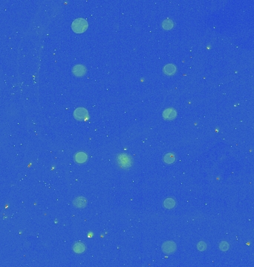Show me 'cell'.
<instances>
[{"instance_id": "obj_8", "label": "cell", "mask_w": 254, "mask_h": 267, "mask_svg": "<svg viewBox=\"0 0 254 267\" xmlns=\"http://www.w3.org/2000/svg\"><path fill=\"white\" fill-rule=\"evenodd\" d=\"M86 204H87L86 200L85 199L84 197H80L76 198V199L73 201V204L78 208L85 207V206H86Z\"/></svg>"}, {"instance_id": "obj_14", "label": "cell", "mask_w": 254, "mask_h": 267, "mask_svg": "<svg viewBox=\"0 0 254 267\" xmlns=\"http://www.w3.org/2000/svg\"><path fill=\"white\" fill-rule=\"evenodd\" d=\"M206 246L204 242H199V244H198V249H199V250H200V251H204V250L206 249Z\"/></svg>"}, {"instance_id": "obj_10", "label": "cell", "mask_w": 254, "mask_h": 267, "mask_svg": "<svg viewBox=\"0 0 254 267\" xmlns=\"http://www.w3.org/2000/svg\"><path fill=\"white\" fill-rule=\"evenodd\" d=\"M163 206L167 209H173L175 206V201L172 198H167L163 202Z\"/></svg>"}, {"instance_id": "obj_7", "label": "cell", "mask_w": 254, "mask_h": 267, "mask_svg": "<svg viewBox=\"0 0 254 267\" xmlns=\"http://www.w3.org/2000/svg\"><path fill=\"white\" fill-rule=\"evenodd\" d=\"M74 159L78 163H83L87 160V155L84 152H78L75 155Z\"/></svg>"}, {"instance_id": "obj_6", "label": "cell", "mask_w": 254, "mask_h": 267, "mask_svg": "<svg viewBox=\"0 0 254 267\" xmlns=\"http://www.w3.org/2000/svg\"><path fill=\"white\" fill-rule=\"evenodd\" d=\"M163 117L166 119H173L176 117V111L173 109H166L163 112Z\"/></svg>"}, {"instance_id": "obj_11", "label": "cell", "mask_w": 254, "mask_h": 267, "mask_svg": "<svg viewBox=\"0 0 254 267\" xmlns=\"http://www.w3.org/2000/svg\"><path fill=\"white\" fill-rule=\"evenodd\" d=\"M163 159H164L165 163H167V164H171V163H173V162L175 161V157L173 154L170 153V154H167V155L164 156V158Z\"/></svg>"}, {"instance_id": "obj_4", "label": "cell", "mask_w": 254, "mask_h": 267, "mask_svg": "<svg viewBox=\"0 0 254 267\" xmlns=\"http://www.w3.org/2000/svg\"><path fill=\"white\" fill-rule=\"evenodd\" d=\"M118 162L124 168H129L131 165V159L127 155H121L118 157Z\"/></svg>"}, {"instance_id": "obj_13", "label": "cell", "mask_w": 254, "mask_h": 267, "mask_svg": "<svg viewBox=\"0 0 254 267\" xmlns=\"http://www.w3.org/2000/svg\"><path fill=\"white\" fill-rule=\"evenodd\" d=\"M228 249H229V244L227 243V242L224 241V242H222V243H221V244H220V249L222 250V251L225 252V251H227V250Z\"/></svg>"}, {"instance_id": "obj_9", "label": "cell", "mask_w": 254, "mask_h": 267, "mask_svg": "<svg viewBox=\"0 0 254 267\" xmlns=\"http://www.w3.org/2000/svg\"><path fill=\"white\" fill-rule=\"evenodd\" d=\"M73 249L76 253H83L86 250V246L82 243H77L74 245Z\"/></svg>"}, {"instance_id": "obj_2", "label": "cell", "mask_w": 254, "mask_h": 267, "mask_svg": "<svg viewBox=\"0 0 254 267\" xmlns=\"http://www.w3.org/2000/svg\"><path fill=\"white\" fill-rule=\"evenodd\" d=\"M176 244L173 241H167L162 245V250L166 254H172L176 251Z\"/></svg>"}, {"instance_id": "obj_5", "label": "cell", "mask_w": 254, "mask_h": 267, "mask_svg": "<svg viewBox=\"0 0 254 267\" xmlns=\"http://www.w3.org/2000/svg\"><path fill=\"white\" fill-rule=\"evenodd\" d=\"M72 71H73L74 74L76 75V76L81 77V76H83V75L85 74V73L86 72V68L83 66V65H77L74 67Z\"/></svg>"}, {"instance_id": "obj_12", "label": "cell", "mask_w": 254, "mask_h": 267, "mask_svg": "<svg viewBox=\"0 0 254 267\" xmlns=\"http://www.w3.org/2000/svg\"><path fill=\"white\" fill-rule=\"evenodd\" d=\"M175 71V68L172 65H167L164 68V72L167 74H172L173 72Z\"/></svg>"}, {"instance_id": "obj_3", "label": "cell", "mask_w": 254, "mask_h": 267, "mask_svg": "<svg viewBox=\"0 0 254 267\" xmlns=\"http://www.w3.org/2000/svg\"><path fill=\"white\" fill-rule=\"evenodd\" d=\"M88 116V111L86 109L83 108H78L76 110L74 111V117L76 118L78 120H82V119H86V117Z\"/></svg>"}, {"instance_id": "obj_15", "label": "cell", "mask_w": 254, "mask_h": 267, "mask_svg": "<svg viewBox=\"0 0 254 267\" xmlns=\"http://www.w3.org/2000/svg\"><path fill=\"white\" fill-rule=\"evenodd\" d=\"M171 22H172L171 21L168 20V19H167V20H165L164 22L163 23V27L165 29L171 28L172 26H173V24H170V23H171Z\"/></svg>"}, {"instance_id": "obj_1", "label": "cell", "mask_w": 254, "mask_h": 267, "mask_svg": "<svg viewBox=\"0 0 254 267\" xmlns=\"http://www.w3.org/2000/svg\"><path fill=\"white\" fill-rule=\"evenodd\" d=\"M72 30L77 34H81L83 33L88 28L87 21L83 18L75 19L71 24Z\"/></svg>"}]
</instances>
